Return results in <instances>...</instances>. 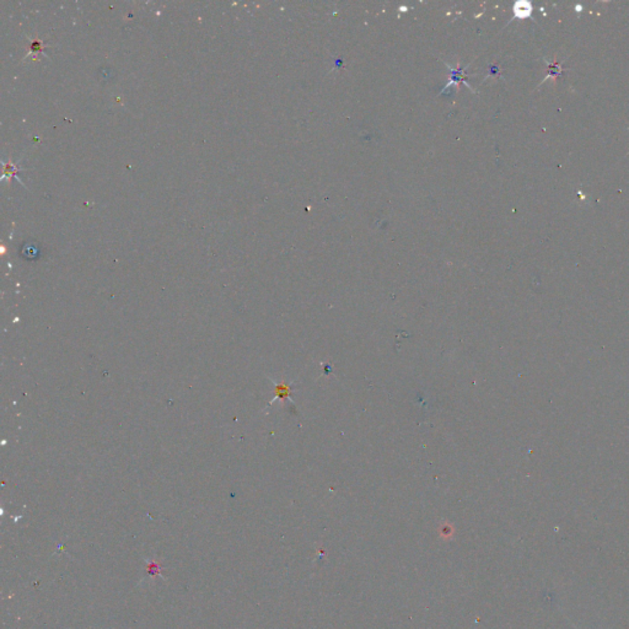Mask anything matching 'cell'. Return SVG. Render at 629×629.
<instances>
[{"label":"cell","instance_id":"6da1fadb","mask_svg":"<svg viewBox=\"0 0 629 629\" xmlns=\"http://www.w3.org/2000/svg\"><path fill=\"white\" fill-rule=\"evenodd\" d=\"M532 14V5L527 2H517L514 5V15L519 19H526Z\"/></svg>","mask_w":629,"mask_h":629}]
</instances>
